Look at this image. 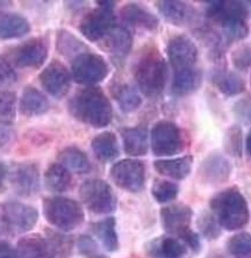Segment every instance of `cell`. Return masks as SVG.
<instances>
[{
	"instance_id": "cell-1",
	"label": "cell",
	"mask_w": 251,
	"mask_h": 258,
	"mask_svg": "<svg viewBox=\"0 0 251 258\" xmlns=\"http://www.w3.org/2000/svg\"><path fill=\"white\" fill-rule=\"evenodd\" d=\"M70 114L87 126L104 128L111 123L113 109L100 87L89 86L78 90L68 104Z\"/></svg>"
},
{
	"instance_id": "cell-2",
	"label": "cell",
	"mask_w": 251,
	"mask_h": 258,
	"mask_svg": "<svg viewBox=\"0 0 251 258\" xmlns=\"http://www.w3.org/2000/svg\"><path fill=\"white\" fill-rule=\"evenodd\" d=\"M209 206L220 227L228 231L243 229L250 221L248 201L235 186L216 193L209 201Z\"/></svg>"
},
{
	"instance_id": "cell-3",
	"label": "cell",
	"mask_w": 251,
	"mask_h": 258,
	"mask_svg": "<svg viewBox=\"0 0 251 258\" xmlns=\"http://www.w3.org/2000/svg\"><path fill=\"white\" fill-rule=\"evenodd\" d=\"M134 77L139 90L147 98H157L165 90L169 70L163 56L150 49L141 56L135 66Z\"/></svg>"
},
{
	"instance_id": "cell-4",
	"label": "cell",
	"mask_w": 251,
	"mask_h": 258,
	"mask_svg": "<svg viewBox=\"0 0 251 258\" xmlns=\"http://www.w3.org/2000/svg\"><path fill=\"white\" fill-rule=\"evenodd\" d=\"M42 208L47 221L62 231H71L78 228L85 220L82 205L67 197L45 198Z\"/></svg>"
},
{
	"instance_id": "cell-5",
	"label": "cell",
	"mask_w": 251,
	"mask_h": 258,
	"mask_svg": "<svg viewBox=\"0 0 251 258\" xmlns=\"http://www.w3.org/2000/svg\"><path fill=\"white\" fill-rule=\"evenodd\" d=\"M79 197L84 206L98 215L111 214L116 210V196L107 181L92 178L79 187Z\"/></svg>"
},
{
	"instance_id": "cell-6",
	"label": "cell",
	"mask_w": 251,
	"mask_h": 258,
	"mask_svg": "<svg viewBox=\"0 0 251 258\" xmlns=\"http://www.w3.org/2000/svg\"><path fill=\"white\" fill-rule=\"evenodd\" d=\"M98 5L97 9L84 15L79 24V32L91 42H100L116 25V18L114 14L115 3L101 2L98 3Z\"/></svg>"
},
{
	"instance_id": "cell-7",
	"label": "cell",
	"mask_w": 251,
	"mask_h": 258,
	"mask_svg": "<svg viewBox=\"0 0 251 258\" xmlns=\"http://www.w3.org/2000/svg\"><path fill=\"white\" fill-rule=\"evenodd\" d=\"M150 147L155 156H174L184 150V134L176 123L167 120L158 121L151 129Z\"/></svg>"
},
{
	"instance_id": "cell-8",
	"label": "cell",
	"mask_w": 251,
	"mask_h": 258,
	"mask_svg": "<svg viewBox=\"0 0 251 258\" xmlns=\"http://www.w3.org/2000/svg\"><path fill=\"white\" fill-rule=\"evenodd\" d=\"M108 74L107 62L102 56L93 52H83L71 63L72 79L86 87L96 86L98 83L105 81Z\"/></svg>"
},
{
	"instance_id": "cell-9",
	"label": "cell",
	"mask_w": 251,
	"mask_h": 258,
	"mask_svg": "<svg viewBox=\"0 0 251 258\" xmlns=\"http://www.w3.org/2000/svg\"><path fill=\"white\" fill-rule=\"evenodd\" d=\"M109 174L117 187L131 193L142 191L146 184V165L138 158H124L116 162Z\"/></svg>"
},
{
	"instance_id": "cell-10",
	"label": "cell",
	"mask_w": 251,
	"mask_h": 258,
	"mask_svg": "<svg viewBox=\"0 0 251 258\" xmlns=\"http://www.w3.org/2000/svg\"><path fill=\"white\" fill-rule=\"evenodd\" d=\"M66 246L67 241L63 236L56 238L54 235L44 237L41 234H29L19 240L17 251L20 258H55Z\"/></svg>"
},
{
	"instance_id": "cell-11",
	"label": "cell",
	"mask_w": 251,
	"mask_h": 258,
	"mask_svg": "<svg viewBox=\"0 0 251 258\" xmlns=\"http://www.w3.org/2000/svg\"><path fill=\"white\" fill-rule=\"evenodd\" d=\"M2 213L9 235L27 233L36 226L39 220L36 208L21 203L2 204Z\"/></svg>"
},
{
	"instance_id": "cell-12",
	"label": "cell",
	"mask_w": 251,
	"mask_h": 258,
	"mask_svg": "<svg viewBox=\"0 0 251 258\" xmlns=\"http://www.w3.org/2000/svg\"><path fill=\"white\" fill-rule=\"evenodd\" d=\"M7 177L14 191L22 197L34 196L40 191V170L34 163H17L9 169Z\"/></svg>"
},
{
	"instance_id": "cell-13",
	"label": "cell",
	"mask_w": 251,
	"mask_h": 258,
	"mask_svg": "<svg viewBox=\"0 0 251 258\" xmlns=\"http://www.w3.org/2000/svg\"><path fill=\"white\" fill-rule=\"evenodd\" d=\"M40 82L45 92L56 99H62L71 89L72 76L63 63L55 59L41 72Z\"/></svg>"
},
{
	"instance_id": "cell-14",
	"label": "cell",
	"mask_w": 251,
	"mask_h": 258,
	"mask_svg": "<svg viewBox=\"0 0 251 258\" xmlns=\"http://www.w3.org/2000/svg\"><path fill=\"white\" fill-rule=\"evenodd\" d=\"M167 57L174 70L197 67L199 51L195 41L186 35H176L167 43Z\"/></svg>"
},
{
	"instance_id": "cell-15",
	"label": "cell",
	"mask_w": 251,
	"mask_h": 258,
	"mask_svg": "<svg viewBox=\"0 0 251 258\" xmlns=\"http://www.w3.org/2000/svg\"><path fill=\"white\" fill-rule=\"evenodd\" d=\"M48 57V44L42 37H34L14 49L13 63L17 68L39 69Z\"/></svg>"
},
{
	"instance_id": "cell-16",
	"label": "cell",
	"mask_w": 251,
	"mask_h": 258,
	"mask_svg": "<svg viewBox=\"0 0 251 258\" xmlns=\"http://www.w3.org/2000/svg\"><path fill=\"white\" fill-rule=\"evenodd\" d=\"M192 208L185 204H171L161 210L162 226L167 234L179 238L182 234L192 229Z\"/></svg>"
},
{
	"instance_id": "cell-17",
	"label": "cell",
	"mask_w": 251,
	"mask_h": 258,
	"mask_svg": "<svg viewBox=\"0 0 251 258\" xmlns=\"http://www.w3.org/2000/svg\"><path fill=\"white\" fill-rule=\"evenodd\" d=\"M231 163L227 157L219 153L208 155L201 163L199 174L204 183L209 185H219L228 181L230 178Z\"/></svg>"
},
{
	"instance_id": "cell-18",
	"label": "cell",
	"mask_w": 251,
	"mask_h": 258,
	"mask_svg": "<svg viewBox=\"0 0 251 258\" xmlns=\"http://www.w3.org/2000/svg\"><path fill=\"white\" fill-rule=\"evenodd\" d=\"M250 14L249 3L244 2H218L207 3L206 17L214 22L215 25H220L221 22L228 19L241 18L248 19Z\"/></svg>"
},
{
	"instance_id": "cell-19",
	"label": "cell",
	"mask_w": 251,
	"mask_h": 258,
	"mask_svg": "<svg viewBox=\"0 0 251 258\" xmlns=\"http://www.w3.org/2000/svg\"><path fill=\"white\" fill-rule=\"evenodd\" d=\"M100 47L117 60L127 57L133 47V36L128 28L115 25L100 41Z\"/></svg>"
},
{
	"instance_id": "cell-20",
	"label": "cell",
	"mask_w": 251,
	"mask_h": 258,
	"mask_svg": "<svg viewBox=\"0 0 251 258\" xmlns=\"http://www.w3.org/2000/svg\"><path fill=\"white\" fill-rule=\"evenodd\" d=\"M158 12L167 22L178 27L191 25L197 18V12L191 5L184 2L162 0L156 3Z\"/></svg>"
},
{
	"instance_id": "cell-21",
	"label": "cell",
	"mask_w": 251,
	"mask_h": 258,
	"mask_svg": "<svg viewBox=\"0 0 251 258\" xmlns=\"http://www.w3.org/2000/svg\"><path fill=\"white\" fill-rule=\"evenodd\" d=\"M146 251L150 258H186L189 248L179 238L161 236L150 241Z\"/></svg>"
},
{
	"instance_id": "cell-22",
	"label": "cell",
	"mask_w": 251,
	"mask_h": 258,
	"mask_svg": "<svg viewBox=\"0 0 251 258\" xmlns=\"http://www.w3.org/2000/svg\"><path fill=\"white\" fill-rule=\"evenodd\" d=\"M120 17L126 25L134 28H141L144 30H156L159 26L158 18L150 11L140 6L138 4L129 3L122 6L120 11Z\"/></svg>"
},
{
	"instance_id": "cell-23",
	"label": "cell",
	"mask_w": 251,
	"mask_h": 258,
	"mask_svg": "<svg viewBox=\"0 0 251 258\" xmlns=\"http://www.w3.org/2000/svg\"><path fill=\"white\" fill-rule=\"evenodd\" d=\"M172 79V93L177 97H185L195 93L203 84V72L197 67L174 70Z\"/></svg>"
},
{
	"instance_id": "cell-24",
	"label": "cell",
	"mask_w": 251,
	"mask_h": 258,
	"mask_svg": "<svg viewBox=\"0 0 251 258\" xmlns=\"http://www.w3.org/2000/svg\"><path fill=\"white\" fill-rule=\"evenodd\" d=\"M193 166V157L186 155L181 157L162 158L154 162V168L157 173L174 180H182L190 176Z\"/></svg>"
},
{
	"instance_id": "cell-25",
	"label": "cell",
	"mask_w": 251,
	"mask_h": 258,
	"mask_svg": "<svg viewBox=\"0 0 251 258\" xmlns=\"http://www.w3.org/2000/svg\"><path fill=\"white\" fill-rule=\"evenodd\" d=\"M123 142V150L128 156H144L149 149V136L144 128H124L121 132Z\"/></svg>"
},
{
	"instance_id": "cell-26",
	"label": "cell",
	"mask_w": 251,
	"mask_h": 258,
	"mask_svg": "<svg viewBox=\"0 0 251 258\" xmlns=\"http://www.w3.org/2000/svg\"><path fill=\"white\" fill-rule=\"evenodd\" d=\"M29 32L30 24L21 14L0 13V40L20 39Z\"/></svg>"
},
{
	"instance_id": "cell-27",
	"label": "cell",
	"mask_w": 251,
	"mask_h": 258,
	"mask_svg": "<svg viewBox=\"0 0 251 258\" xmlns=\"http://www.w3.org/2000/svg\"><path fill=\"white\" fill-rule=\"evenodd\" d=\"M91 147L94 156L104 163L114 161L120 154L119 141L112 132H102L98 134L91 142Z\"/></svg>"
},
{
	"instance_id": "cell-28",
	"label": "cell",
	"mask_w": 251,
	"mask_h": 258,
	"mask_svg": "<svg viewBox=\"0 0 251 258\" xmlns=\"http://www.w3.org/2000/svg\"><path fill=\"white\" fill-rule=\"evenodd\" d=\"M49 101L43 93L33 86H27L22 92L19 109L26 116L44 114L49 109Z\"/></svg>"
},
{
	"instance_id": "cell-29",
	"label": "cell",
	"mask_w": 251,
	"mask_h": 258,
	"mask_svg": "<svg viewBox=\"0 0 251 258\" xmlns=\"http://www.w3.org/2000/svg\"><path fill=\"white\" fill-rule=\"evenodd\" d=\"M213 82L218 87L220 92L227 97H235L245 91V83L237 72L227 71L226 69H219L214 72Z\"/></svg>"
},
{
	"instance_id": "cell-30",
	"label": "cell",
	"mask_w": 251,
	"mask_h": 258,
	"mask_svg": "<svg viewBox=\"0 0 251 258\" xmlns=\"http://www.w3.org/2000/svg\"><path fill=\"white\" fill-rule=\"evenodd\" d=\"M72 184L71 172L59 163L51 164L44 172V185L52 193H63Z\"/></svg>"
},
{
	"instance_id": "cell-31",
	"label": "cell",
	"mask_w": 251,
	"mask_h": 258,
	"mask_svg": "<svg viewBox=\"0 0 251 258\" xmlns=\"http://www.w3.org/2000/svg\"><path fill=\"white\" fill-rule=\"evenodd\" d=\"M59 164L69 170L70 172L79 174L87 173L91 170V163L87 155L77 147H67L58 154Z\"/></svg>"
},
{
	"instance_id": "cell-32",
	"label": "cell",
	"mask_w": 251,
	"mask_h": 258,
	"mask_svg": "<svg viewBox=\"0 0 251 258\" xmlns=\"http://www.w3.org/2000/svg\"><path fill=\"white\" fill-rule=\"evenodd\" d=\"M92 230L104 248L109 252L119 249V236L116 233V221L114 218H106L92 225Z\"/></svg>"
},
{
	"instance_id": "cell-33",
	"label": "cell",
	"mask_w": 251,
	"mask_h": 258,
	"mask_svg": "<svg viewBox=\"0 0 251 258\" xmlns=\"http://www.w3.org/2000/svg\"><path fill=\"white\" fill-rule=\"evenodd\" d=\"M221 27L222 43L224 45H230L233 43L239 42L244 40L249 35V26L246 24L245 19L234 18L221 22L219 25Z\"/></svg>"
},
{
	"instance_id": "cell-34",
	"label": "cell",
	"mask_w": 251,
	"mask_h": 258,
	"mask_svg": "<svg viewBox=\"0 0 251 258\" xmlns=\"http://www.w3.org/2000/svg\"><path fill=\"white\" fill-rule=\"evenodd\" d=\"M56 45L57 50L64 56H75V57H77L78 55L86 52V47L82 41H79L77 37L64 29L59 30L58 34H57Z\"/></svg>"
},
{
	"instance_id": "cell-35",
	"label": "cell",
	"mask_w": 251,
	"mask_h": 258,
	"mask_svg": "<svg viewBox=\"0 0 251 258\" xmlns=\"http://www.w3.org/2000/svg\"><path fill=\"white\" fill-rule=\"evenodd\" d=\"M226 248L233 258H251V234L246 231L235 234L228 240Z\"/></svg>"
},
{
	"instance_id": "cell-36",
	"label": "cell",
	"mask_w": 251,
	"mask_h": 258,
	"mask_svg": "<svg viewBox=\"0 0 251 258\" xmlns=\"http://www.w3.org/2000/svg\"><path fill=\"white\" fill-rule=\"evenodd\" d=\"M116 101L123 113L135 112L142 104L138 90L131 85H122L117 89Z\"/></svg>"
},
{
	"instance_id": "cell-37",
	"label": "cell",
	"mask_w": 251,
	"mask_h": 258,
	"mask_svg": "<svg viewBox=\"0 0 251 258\" xmlns=\"http://www.w3.org/2000/svg\"><path fill=\"white\" fill-rule=\"evenodd\" d=\"M179 186L176 183L165 179H156L151 187V195L158 204H169L178 197Z\"/></svg>"
},
{
	"instance_id": "cell-38",
	"label": "cell",
	"mask_w": 251,
	"mask_h": 258,
	"mask_svg": "<svg viewBox=\"0 0 251 258\" xmlns=\"http://www.w3.org/2000/svg\"><path fill=\"white\" fill-rule=\"evenodd\" d=\"M198 229H199L200 234L208 241L218 240L221 235V227H220L219 222L216 221L214 215L212 212H203L199 216H198Z\"/></svg>"
},
{
	"instance_id": "cell-39",
	"label": "cell",
	"mask_w": 251,
	"mask_h": 258,
	"mask_svg": "<svg viewBox=\"0 0 251 258\" xmlns=\"http://www.w3.org/2000/svg\"><path fill=\"white\" fill-rule=\"evenodd\" d=\"M224 149L227 154L234 157H241L243 151V133L239 126H231L228 128L223 140Z\"/></svg>"
},
{
	"instance_id": "cell-40",
	"label": "cell",
	"mask_w": 251,
	"mask_h": 258,
	"mask_svg": "<svg viewBox=\"0 0 251 258\" xmlns=\"http://www.w3.org/2000/svg\"><path fill=\"white\" fill-rule=\"evenodd\" d=\"M17 114V96L10 91L0 92V123L12 122Z\"/></svg>"
},
{
	"instance_id": "cell-41",
	"label": "cell",
	"mask_w": 251,
	"mask_h": 258,
	"mask_svg": "<svg viewBox=\"0 0 251 258\" xmlns=\"http://www.w3.org/2000/svg\"><path fill=\"white\" fill-rule=\"evenodd\" d=\"M231 62L238 71H246L251 68V43L238 45L231 54Z\"/></svg>"
},
{
	"instance_id": "cell-42",
	"label": "cell",
	"mask_w": 251,
	"mask_h": 258,
	"mask_svg": "<svg viewBox=\"0 0 251 258\" xmlns=\"http://www.w3.org/2000/svg\"><path fill=\"white\" fill-rule=\"evenodd\" d=\"M233 112L235 116L243 123L249 124L251 123V97L246 96L242 99H239L236 104L234 105Z\"/></svg>"
},
{
	"instance_id": "cell-43",
	"label": "cell",
	"mask_w": 251,
	"mask_h": 258,
	"mask_svg": "<svg viewBox=\"0 0 251 258\" xmlns=\"http://www.w3.org/2000/svg\"><path fill=\"white\" fill-rule=\"evenodd\" d=\"M77 248L82 255L91 257L97 253L98 245L92 237L87 236V235H83V236L79 237Z\"/></svg>"
},
{
	"instance_id": "cell-44",
	"label": "cell",
	"mask_w": 251,
	"mask_h": 258,
	"mask_svg": "<svg viewBox=\"0 0 251 258\" xmlns=\"http://www.w3.org/2000/svg\"><path fill=\"white\" fill-rule=\"evenodd\" d=\"M15 79H17V75H15L12 66L0 58V87L11 84L15 82Z\"/></svg>"
},
{
	"instance_id": "cell-45",
	"label": "cell",
	"mask_w": 251,
	"mask_h": 258,
	"mask_svg": "<svg viewBox=\"0 0 251 258\" xmlns=\"http://www.w3.org/2000/svg\"><path fill=\"white\" fill-rule=\"evenodd\" d=\"M179 240L182 241L185 243V245L187 246L189 249H191L192 251L195 252H199L201 249V241L198 233L193 231L192 229H190L186 231L185 234H182L179 237Z\"/></svg>"
},
{
	"instance_id": "cell-46",
	"label": "cell",
	"mask_w": 251,
	"mask_h": 258,
	"mask_svg": "<svg viewBox=\"0 0 251 258\" xmlns=\"http://www.w3.org/2000/svg\"><path fill=\"white\" fill-rule=\"evenodd\" d=\"M14 134L12 129L6 126V123H0V148H4L12 142Z\"/></svg>"
},
{
	"instance_id": "cell-47",
	"label": "cell",
	"mask_w": 251,
	"mask_h": 258,
	"mask_svg": "<svg viewBox=\"0 0 251 258\" xmlns=\"http://www.w3.org/2000/svg\"><path fill=\"white\" fill-rule=\"evenodd\" d=\"M0 258H20L17 249L7 242H0Z\"/></svg>"
},
{
	"instance_id": "cell-48",
	"label": "cell",
	"mask_w": 251,
	"mask_h": 258,
	"mask_svg": "<svg viewBox=\"0 0 251 258\" xmlns=\"http://www.w3.org/2000/svg\"><path fill=\"white\" fill-rule=\"evenodd\" d=\"M7 174H9V168L4 163H0V191L4 189V184H5Z\"/></svg>"
},
{
	"instance_id": "cell-49",
	"label": "cell",
	"mask_w": 251,
	"mask_h": 258,
	"mask_svg": "<svg viewBox=\"0 0 251 258\" xmlns=\"http://www.w3.org/2000/svg\"><path fill=\"white\" fill-rule=\"evenodd\" d=\"M4 235H9L7 234V230H6V226H5V222H4V219H3V213H2V204H0V238H2ZM2 242V241H0Z\"/></svg>"
},
{
	"instance_id": "cell-50",
	"label": "cell",
	"mask_w": 251,
	"mask_h": 258,
	"mask_svg": "<svg viewBox=\"0 0 251 258\" xmlns=\"http://www.w3.org/2000/svg\"><path fill=\"white\" fill-rule=\"evenodd\" d=\"M245 148H246V153H248L250 156H251V129L248 133V135H246V139H245Z\"/></svg>"
},
{
	"instance_id": "cell-51",
	"label": "cell",
	"mask_w": 251,
	"mask_h": 258,
	"mask_svg": "<svg viewBox=\"0 0 251 258\" xmlns=\"http://www.w3.org/2000/svg\"><path fill=\"white\" fill-rule=\"evenodd\" d=\"M10 5H12V3L11 2H0V9H3V7H7Z\"/></svg>"
},
{
	"instance_id": "cell-52",
	"label": "cell",
	"mask_w": 251,
	"mask_h": 258,
	"mask_svg": "<svg viewBox=\"0 0 251 258\" xmlns=\"http://www.w3.org/2000/svg\"><path fill=\"white\" fill-rule=\"evenodd\" d=\"M90 258H107V257H105V256H102V255H93V256H91Z\"/></svg>"
},
{
	"instance_id": "cell-53",
	"label": "cell",
	"mask_w": 251,
	"mask_h": 258,
	"mask_svg": "<svg viewBox=\"0 0 251 258\" xmlns=\"http://www.w3.org/2000/svg\"><path fill=\"white\" fill-rule=\"evenodd\" d=\"M250 85H251V76H250Z\"/></svg>"
}]
</instances>
